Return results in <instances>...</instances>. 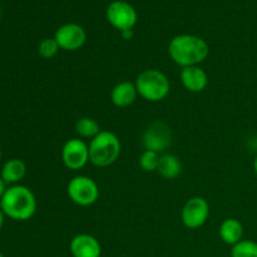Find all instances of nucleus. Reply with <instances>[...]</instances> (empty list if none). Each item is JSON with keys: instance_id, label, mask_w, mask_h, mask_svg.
<instances>
[{"instance_id": "nucleus-1", "label": "nucleus", "mask_w": 257, "mask_h": 257, "mask_svg": "<svg viewBox=\"0 0 257 257\" xmlns=\"http://www.w3.org/2000/svg\"><path fill=\"white\" fill-rule=\"evenodd\" d=\"M168 55L181 68L200 65L210 55L207 42L197 35H176L168 44Z\"/></svg>"}, {"instance_id": "nucleus-2", "label": "nucleus", "mask_w": 257, "mask_h": 257, "mask_svg": "<svg viewBox=\"0 0 257 257\" xmlns=\"http://www.w3.org/2000/svg\"><path fill=\"white\" fill-rule=\"evenodd\" d=\"M0 210L12 220L28 221L37 211V198L25 186L13 185L5 190L0 200Z\"/></svg>"}, {"instance_id": "nucleus-3", "label": "nucleus", "mask_w": 257, "mask_h": 257, "mask_svg": "<svg viewBox=\"0 0 257 257\" xmlns=\"http://www.w3.org/2000/svg\"><path fill=\"white\" fill-rule=\"evenodd\" d=\"M89 162L97 167H108L117 162L122 152L119 137L110 131H100L89 142Z\"/></svg>"}, {"instance_id": "nucleus-4", "label": "nucleus", "mask_w": 257, "mask_h": 257, "mask_svg": "<svg viewBox=\"0 0 257 257\" xmlns=\"http://www.w3.org/2000/svg\"><path fill=\"white\" fill-rule=\"evenodd\" d=\"M138 95L147 102L157 103L165 99L171 90L167 75L158 69H146L140 73L135 82Z\"/></svg>"}, {"instance_id": "nucleus-5", "label": "nucleus", "mask_w": 257, "mask_h": 257, "mask_svg": "<svg viewBox=\"0 0 257 257\" xmlns=\"http://www.w3.org/2000/svg\"><path fill=\"white\" fill-rule=\"evenodd\" d=\"M67 193L73 203L82 207L94 205L99 198V187L88 176H75L67 186Z\"/></svg>"}, {"instance_id": "nucleus-6", "label": "nucleus", "mask_w": 257, "mask_h": 257, "mask_svg": "<svg viewBox=\"0 0 257 257\" xmlns=\"http://www.w3.org/2000/svg\"><path fill=\"white\" fill-rule=\"evenodd\" d=\"M210 217V205L207 200L200 196L186 201L181 211V220L190 230H197L207 222Z\"/></svg>"}, {"instance_id": "nucleus-7", "label": "nucleus", "mask_w": 257, "mask_h": 257, "mask_svg": "<svg viewBox=\"0 0 257 257\" xmlns=\"http://www.w3.org/2000/svg\"><path fill=\"white\" fill-rule=\"evenodd\" d=\"M62 161L72 171L82 170L89 162V146L80 138H70L62 148Z\"/></svg>"}, {"instance_id": "nucleus-8", "label": "nucleus", "mask_w": 257, "mask_h": 257, "mask_svg": "<svg viewBox=\"0 0 257 257\" xmlns=\"http://www.w3.org/2000/svg\"><path fill=\"white\" fill-rule=\"evenodd\" d=\"M107 19L115 29L123 32L133 29L137 23V13L130 3L115 0L107 8Z\"/></svg>"}, {"instance_id": "nucleus-9", "label": "nucleus", "mask_w": 257, "mask_h": 257, "mask_svg": "<svg viewBox=\"0 0 257 257\" xmlns=\"http://www.w3.org/2000/svg\"><path fill=\"white\" fill-rule=\"evenodd\" d=\"M54 39L57 40L60 49L67 52H75L80 49L85 44L87 33L84 28L75 23H68L58 28L54 34Z\"/></svg>"}, {"instance_id": "nucleus-10", "label": "nucleus", "mask_w": 257, "mask_h": 257, "mask_svg": "<svg viewBox=\"0 0 257 257\" xmlns=\"http://www.w3.org/2000/svg\"><path fill=\"white\" fill-rule=\"evenodd\" d=\"M171 130L167 124L163 122H155L145 131L142 137V143L145 150L155 151V152H162L167 150L171 145Z\"/></svg>"}, {"instance_id": "nucleus-11", "label": "nucleus", "mask_w": 257, "mask_h": 257, "mask_svg": "<svg viewBox=\"0 0 257 257\" xmlns=\"http://www.w3.org/2000/svg\"><path fill=\"white\" fill-rule=\"evenodd\" d=\"M73 257H100L102 246L94 236L89 233H79L74 236L69 243Z\"/></svg>"}, {"instance_id": "nucleus-12", "label": "nucleus", "mask_w": 257, "mask_h": 257, "mask_svg": "<svg viewBox=\"0 0 257 257\" xmlns=\"http://www.w3.org/2000/svg\"><path fill=\"white\" fill-rule=\"evenodd\" d=\"M180 79L183 87L191 93H200L208 85V75L200 65L182 68Z\"/></svg>"}, {"instance_id": "nucleus-13", "label": "nucleus", "mask_w": 257, "mask_h": 257, "mask_svg": "<svg viewBox=\"0 0 257 257\" xmlns=\"http://www.w3.org/2000/svg\"><path fill=\"white\" fill-rule=\"evenodd\" d=\"M138 97L137 88L132 82H120L112 89L110 93V100L113 104L118 108H127L135 103L136 98Z\"/></svg>"}, {"instance_id": "nucleus-14", "label": "nucleus", "mask_w": 257, "mask_h": 257, "mask_svg": "<svg viewBox=\"0 0 257 257\" xmlns=\"http://www.w3.org/2000/svg\"><path fill=\"white\" fill-rule=\"evenodd\" d=\"M27 175V165L20 158H12L8 160L0 171V178L5 183L18 185Z\"/></svg>"}, {"instance_id": "nucleus-15", "label": "nucleus", "mask_w": 257, "mask_h": 257, "mask_svg": "<svg viewBox=\"0 0 257 257\" xmlns=\"http://www.w3.org/2000/svg\"><path fill=\"white\" fill-rule=\"evenodd\" d=\"M221 240L225 243L231 246H235L240 242L243 237V226L236 218H226L218 228Z\"/></svg>"}, {"instance_id": "nucleus-16", "label": "nucleus", "mask_w": 257, "mask_h": 257, "mask_svg": "<svg viewBox=\"0 0 257 257\" xmlns=\"http://www.w3.org/2000/svg\"><path fill=\"white\" fill-rule=\"evenodd\" d=\"M182 171V165L177 156L171 155H162L160 158V165H158L157 172L166 180H175L180 176Z\"/></svg>"}, {"instance_id": "nucleus-17", "label": "nucleus", "mask_w": 257, "mask_h": 257, "mask_svg": "<svg viewBox=\"0 0 257 257\" xmlns=\"http://www.w3.org/2000/svg\"><path fill=\"white\" fill-rule=\"evenodd\" d=\"M100 127L98 124V122L93 118L89 117H83L80 119L77 120L75 123V132L79 135V137L82 138H89L93 140L98 133L100 132Z\"/></svg>"}, {"instance_id": "nucleus-18", "label": "nucleus", "mask_w": 257, "mask_h": 257, "mask_svg": "<svg viewBox=\"0 0 257 257\" xmlns=\"http://www.w3.org/2000/svg\"><path fill=\"white\" fill-rule=\"evenodd\" d=\"M231 257H257V242L252 240H241L232 246Z\"/></svg>"}, {"instance_id": "nucleus-19", "label": "nucleus", "mask_w": 257, "mask_h": 257, "mask_svg": "<svg viewBox=\"0 0 257 257\" xmlns=\"http://www.w3.org/2000/svg\"><path fill=\"white\" fill-rule=\"evenodd\" d=\"M160 153L155 151L145 150L140 156V166L146 172H155L157 171L158 165H160Z\"/></svg>"}, {"instance_id": "nucleus-20", "label": "nucleus", "mask_w": 257, "mask_h": 257, "mask_svg": "<svg viewBox=\"0 0 257 257\" xmlns=\"http://www.w3.org/2000/svg\"><path fill=\"white\" fill-rule=\"evenodd\" d=\"M59 45L54 38H45L38 45V53L43 59H52L59 52Z\"/></svg>"}, {"instance_id": "nucleus-21", "label": "nucleus", "mask_w": 257, "mask_h": 257, "mask_svg": "<svg viewBox=\"0 0 257 257\" xmlns=\"http://www.w3.org/2000/svg\"><path fill=\"white\" fill-rule=\"evenodd\" d=\"M122 35L124 39H131V38L133 37V32L132 29H128V30H123L122 32Z\"/></svg>"}, {"instance_id": "nucleus-22", "label": "nucleus", "mask_w": 257, "mask_h": 257, "mask_svg": "<svg viewBox=\"0 0 257 257\" xmlns=\"http://www.w3.org/2000/svg\"><path fill=\"white\" fill-rule=\"evenodd\" d=\"M5 190H7V188H5V182L2 180V178H0V200H2L3 195H4V192H5Z\"/></svg>"}, {"instance_id": "nucleus-23", "label": "nucleus", "mask_w": 257, "mask_h": 257, "mask_svg": "<svg viewBox=\"0 0 257 257\" xmlns=\"http://www.w3.org/2000/svg\"><path fill=\"white\" fill-rule=\"evenodd\" d=\"M4 217H5V215L3 213V211L0 210V230H2L3 225H4Z\"/></svg>"}, {"instance_id": "nucleus-24", "label": "nucleus", "mask_w": 257, "mask_h": 257, "mask_svg": "<svg viewBox=\"0 0 257 257\" xmlns=\"http://www.w3.org/2000/svg\"><path fill=\"white\" fill-rule=\"evenodd\" d=\"M253 171H255V173H256V176H257V156H256L255 161H253Z\"/></svg>"}, {"instance_id": "nucleus-25", "label": "nucleus", "mask_w": 257, "mask_h": 257, "mask_svg": "<svg viewBox=\"0 0 257 257\" xmlns=\"http://www.w3.org/2000/svg\"><path fill=\"white\" fill-rule=\"evenodd\" d=\"M0 160H2V148H0Z\"/></svg>"}, {"instance_id": "nucleus-26", "label": "nucleus", "mask_w": 257, "mask_h": 257, "mask_svg": "<svg viewBox=\"0 0 257 257\" xmlns=\"http://www.w3.org/2000/svg\"><path fill=\"white\" fill-rule=\"evenodd\" d=\"M0 257H4V255H3V253H2V252H0Z\"/></svg>"}, {"instance_id": "nucleus-27", "label": "nucleus", "mask_w": 257, "mask_h": 257, "mask_svg": "<svg viewBox=\"0 0 257 257\" xmlns=\"http://www.w3.org/2000/svg\"><path fill=\"white\" fill-rule=\"evenodd\" d=\"M0 15H2V10H0Z\"/></svg>"}]
</instances>
